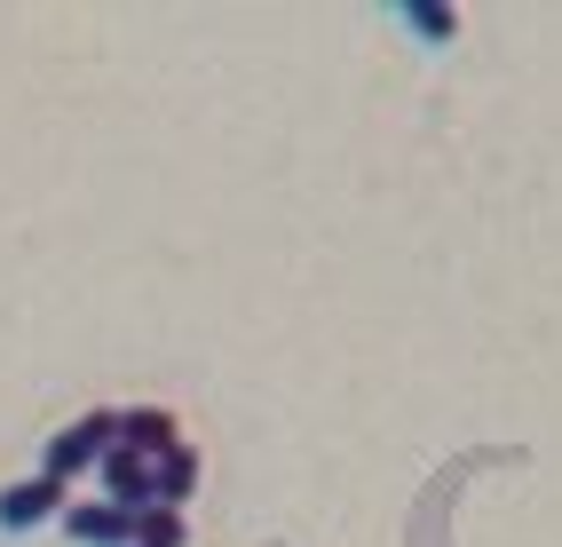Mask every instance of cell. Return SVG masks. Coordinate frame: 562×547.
I'll return each mask as SVG.
<instances>
[{
	"label": "cell",
	"instance_id": "1",
	"mask_svg": "<svg viewBox=\"0 0 562 547\" xmlns=\"http://www.w3.org/2000/svg\"><path fill=\"white\" fill-rule=\"evenodd\" d=\"M111 413H120V405H88L80 421H64L48 445H41V477H56L64 492L80 484V477H95L103 453H111Z\"/></svg>",
	"mask_w": 562,
	"mask_h": 547
},
{
	"label": "cell",
	"instance_id": "5",
	"mask_svg": "<svg viewBox=\"0 0 562 547\" xmlns=\"http://www.w3.org/2000/svg\"><path fill=\"white\" fill-rule=\"evenodd\" d=\"M199 477H206L199 445L159 453V460H151V507H191V500H199Z\"/></svg>",
	"mask_w": 562,
	"mask_h": 547
},
{
	"label": "cell",
	"instance_id": "3",
	"mask_svg": "<svg viewBox=\"0 0 562 547\" xmlns=\"http://www.w3.org/2000/svg\"><path fill=\"white\" fill-rule=\"evenodd\" d=\"M56 532L71 547H127L135 539V507H111L103 492H71V507L56 516Z\"/></svg>",
	"mask_w": 562,
	"mask_h": 547
},
{
	"label": "cell",
	"instance_id": "2",
	"mask_svg": "<svg viewBox=\"0 0 562 547\" xmlns=\"http://www.w3.org/2000/svg\"><path fill=\"white\" fill-rule=\"evenodd\" d=\"M71 507V492L56 484V477H16V484H0V539H32V532H48L56 516Z\"/></svg>",
	"mask_w": 562,
	"mask_h": 547
},
{
	"label": "cell",
	"instance_id": "7",
	"mask_svg": "<svg viewBox=\"0 0 562 547\" xmlns=\"http://www.w3.org/2000/svg\"><path fill=\"white\" fill-rule=\"evenodd\" d=\"M127 547H191V516H182V507H135Z\"/></svg>",
	"mask_w": 562,
	"mask_h": 547
},
{
	"label": "cell",
	"instance_id": "6",
	"mask_svg": "<svg viewBox=\"0 0 562 547\" xmlns=\"http://www.w3.org/2000/svg\"><path fill=\"white\" fill-rule=\"evenodd\" d=\"M396 32H412L420 48H452L460 32H468V16L452 9V0H404V9H396Z\"/></svg>",
	"mask_w": 562,
	"mask_h": 547
},
{
	"label": "cell",
	"instance_id": "4",
	"mask_svg": "<svg viewBox=\"0 0 562 547\" xmlns=\"http://www.w3.org/2000/svg\"><path fill=\"white\" fill-rule=\"evenodd\" d=\"M175 445H191V436H182V421H175L167 405H120V413H111V453L159 460V453H175Z\"/></svg>",
	"mask_w": 562,
	"mask_h": 547
}]
</instances>
